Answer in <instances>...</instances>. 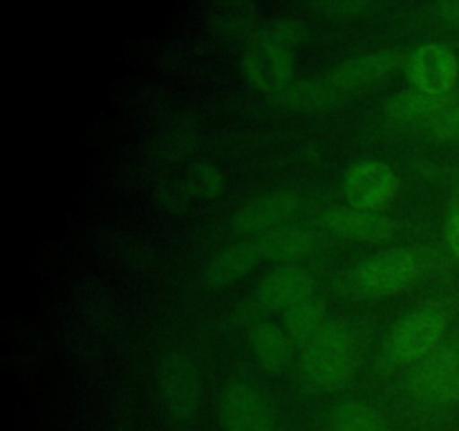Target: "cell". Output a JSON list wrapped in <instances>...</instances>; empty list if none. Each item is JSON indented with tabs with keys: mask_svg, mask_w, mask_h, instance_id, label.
Listing matches in <instances>:
<instances>
[{
	"mask_svg": "<svg viewBox=\"0 0 459 431\" xmlns=\"http://www.w3.org/2000/svg\"><path fill=\"white\" fill-rule=\"evenodd\" d=\"M354 357V335L348 323L330 321L305 344L303 373L316 389H341L352 380L357 368Z\"/></svg>",
	"mask_w": 459,
	"mask_h": 431,
	"instance_id": "cell-1",
	"label": "cell"
},
{
	"mask_svg": "<svg viewBox=\"0 0 459 431\" xmlns=\"http://www.w3.org/2000/svg\"><path fill=\"white\" fill-rule=\"evenodd\" d=\"M426 256L420 250H385L354 268V286L361 295L388 296L408 290L424 277Z\"/></svg>",
	"mask_w": 459,
	"mask_h": 431,
	"instance_id": "cell-2",
	"label": "cell"
},
{
	"mask_svg": "<svg viewBox=\"0 0 459 431\" xmlns=\"http://www.w3.org/2000/svg\"><path fill=\"white\" fill-rule=\"evenodd\" d=\"M444 326H446L444 314L433 308L417 310L403 317L390 332L388 344H385L390 362L412 364L429 357L437 341L442 339Z\"/></svg>",
	"mask_w": 459,
	"mask_h": 431,
	"instance_id": "cell-3",
	"label": "cell"
},
{
	"mask_svg": "<svg viewBox=\"0 0 459 431\" xmlns=\"http://www.w3.org/2000/svg\"><path fill=\"white\" fill-rule=\"evenodd\" d=\"M406 75L417 92L446 97L457 84L459 63L446 45L426 43L411 54Z\"/></svg>",
	"mask_w": 459,
	"mask_h": 431,
	"instance_id": "cell-4",
	"label": "cell"
},
{
	"mask_svg": "<svg viewBox=\"0 0 459 431\" xmlns=\"http://www.w3.org/2000/svg\"><path fill=\"white\" fill-rule=\"evenodd\" d=\"M220 420L227 431H273L263 395L247 382H229L220 395Z\"/></svg>",
	"mask_w": 459,
	"mask_h": 431,
	"instance_id": "cell-5",
	"label": "cell"
},
{
	"mask_svg": "<svg viewBox=\"0 0 459 431\" xmlns=\"http://www.w3.org/2000/svg\"><path fill=\"white\" fill-rule=\"evenodd\" d=\"M397 187V173L384 162H361L345 175V196L354 209H381L393 200Z\"/></svg>",
	"mask_w": 459,
	"mask_h": 431,
	"instance_id": "cell-6",
	"label": "cell"
},
{
	"mask_svg": "<svg viewBox=\"0 0 459 431\" xmlns=\"http://www.w3.org/2000/svg\"><path fill=\"white\" fill-rule=\"evenodd\" d=\"M245 75L255 88L264 92H281L290 85L294 61L287 45L273 43V40H260L254 49L245 54Z\"/></svg>",
	"mask_w": 459,
	"mask_h": 431,
	"instance_id": "cell-7",
	"label": "cell"
},
{
	"mask_svg": "<svg viewBox=\"0 0 459 431\" xmlns=\"http://www.w3.org/2000/svg\"><path fill=\"white\" fill-rule=\"evenodd\" d=\"M161 398H164L166 409L179 420H186L193 416L197 402H200V377L188 359L169 357L161 366L160 375Z\"/></svg>",
	"mask_w": 459,
	"mask_h": 431,
	"instance_id": "cell-8",
	"label": "cell"
},
{
	"mask_svg": "<svg viewBox=\"0 0 459 431\" xmlns=\"http://www.w3.org/2000/svg\"><path fill=\"white\" fill-rule=\"evenodd\" d=\"M399 63L397 52H368L361 57H354L350 61L341 63L339 67L327 72L325 81L336 94L350 92V90L363 88V85L372 84V81L381 79L388 75L394 66Z\"/></svg>",
	"mask_w": 459,
	"mask_h": 431,
	"instance_id": "cell-9",
	"label": "cell"
},
{
	"mask_svg": "<svg viewBox=\"0 0 459 431\" xmlns=\"http://www.w3.org/2000/svg\"><path fill=\"white\" fill-rule=\"evenodd\" d=\"M314 296L312 274L300 268H281L263 278L258 287V299L267 308H294L305 299Z\"/></svg>",
	"mask_w": 459,
	"mask_h": 431,
	"instance_id": "cell-10",
	"label": "cell"
},
{
	"mask_svg": "<svg viewBox=\"0 0 459 431\" xmlns=\"http://www.w3.org/2000/svg\"><path fill=\"white\" fill-rule=\"evenodd\" d=\"M299 209V198L290 191H273L247 202L236 216V227L240 232H272L276 224L290 218Z\"/></svg>",
	"mask_w": 459,
	"mask_h": 431,
	"instance_id": "cell-11",
	"label": "cell"
},
{
	"mask_svg": "<svg viewBox=\"0 0 459 431\" xmlns=\"http://www.w3.org/2000/svg\"><path fill=\"white\" fill-rule=\"evenodd\" d=\"M459 368V355L455 348H442L437 353H430L429 357L417 364L412 373L411 389L417 398L426 400H444L448 384L455 377Z\"/></svg>",
	"mask_w": 459,
	"mask_h": 431,
	"instance_id": "cell-12",
	"label": "cell"
},
{
	"mask_svg": "<svg viewBox=\"0 0 459 431\" xmlns=\"http://www.w3.org/2000/svg\"><path fill=\"white\" fill-rule=\"evenodd\" d=\"M325 224L336 236L350 238V241L377 242L385 241L393 233V223L385 216H379L377 211L354 209V207L327 211Z\"/></svg>",
	"mask_w": 459,
	"mask_h": 431,
	"instance_id": "cell-13",
	"label": "cell"
},
{
	"mask_svg": "<svg viewBox=\"0 0 459 431\" xmlns=\"http://www.w3.org/2000/svg\"><path fill=\"white\" fill-rule=\"evenodd\" d=\"M260 260V250L255 242H240L220 251L206 268V281L211 286H229L245 277Z\"/></svg>",
	"mask_w": 459,
	"mask_h": 431,
	"instance_id": "cell-14",
	"label": "cell"
},
{
	"mask_svg": "<svg viewBox=\"0 0 459 431\" xmlns=\"http://www.w3.org/2000/svg\"><path fill=\"white\" fill-rule=\"evenodd\" d=\"M260 256L267 259H299L314 247V233L303 227H276L260 233L255 241Z\"/></svg>",
	"mask_w": 459,
	"mask_h": 431,
	"instance_id": "cell-15",
	"label": "cell"
},
{
	"mask_svg": "<svg viewBox=\"0 0 459 431\" xmlns=\"http://www.w3.org/2000/svg\"><path fill=\"white\" fill-rule=\"evenodd\" d=\"M290 339L291 337L273 323H258L251 330V346H254L255 357L269 371H278L290 362Z\"/></svg>",
	"mask_w": 459,
	"mask_h": 431,
	"instance_id": "cell-16",
	"label": "cell"
},
{
	"mask_svg": "<svg viewBox=\"0 0 459 431\" xmlns=\"http://www.w3.org/2000/svg\"><path fill=\"white\" fill-rule=\"evenodd\" d=\"M323 326H325V301L318 296H309L303 303L294 305L285 312L287 335L296 341L307 344L321 332Z\"/></svg>",
	"mask_w": 459,
	"mask_h": 431,
	"instance_id": "cell-17",
	"label": "cell"
},
{
	"mask_svg": "<svg viewBox=\"0 0 459 431\" xmlns=\"http://www.w3.org/2000/svg\"><path fill=\"white\" fill-rule=\"evenodd\" d=\"M332 431H390L388 422L368 402H343L334 409Z\"/></svg>",
	"mask_w": 459,
	"mask_h": 431,
	"instance_id": "cell-18",
	"label": "cell"
},
{
	"mask_svg": "<svg viewBox=\"0 0 459 431\" xmlns=\"http://www.w3.org/2000/svg\"><path fill=\"white\" fill-rule=\"evenodd\" d=\"M442 108H446V97H433V94L412 90V92H402L390 99L388 106H385V112L397 124H408V121H417L435 115Z\"/></svg>",
	"mask_w": 459,
	"mask_h": 431,
	"instance_id": "cell-19",
	"label": "cell"
},
{
	"mask_svg": "<svg viewBox=\"0 0 459 431\" xmlns=\"http://www.w3.org/2000/svg\"><path fill=\"white\" fill-rule=\"evenodd\" d=\"M188 184H191L193 193L209 198V196H215V193L220 191V187H222V175H220L213 166L202 164L193 171Z\"/></svg>",
	"mask_w": 459,
	"mask_h": 431,
	"instance_id": "cell-20",
	"label": "cell"
},
{
	"mask_svg": "<svg viewBox=\"0 0 459 431\" xmlns=\"http://www.w3.org/2000/svg\"><path fill=\"white\" fill-rule=\"evenodd\" d=\"M433 135L437 139H446V142H457L459 139V108L444 112L433 126Z\"/></svg>",
	"mask_w": 459,
	"mask_h": 431,
	"instance_id": "cell-21",
	"label": "cell"
},
{
	"mask_svg": "<svg viewBox=\"0 0 459 431\" xmlns=\"http://www.w3.org/2000/svg\"><path fill=\"white\" fill-rule=\"evenodd\" d=\"M366 7L363 3H330V4H321V9H325V12H336L341 13V16H345V13H357L361 12V9Z\"/></svg>",
	"mask_w": 459,
	"mask_h": 431,
	"instance_id": "cell-22",
	"label": "cell"
},
{
	"mask_svg": "<svg viewBox=\"0 0 459 431\" xmlns=\"http://www.w3.org/2000/svg\"><path fill=\"white\" fill-rule=\"evenodd\" d=\"M448 242H451L453 251L459 256V209L448 220Z\"/></svg>",
	"mask_w": 459,
	"mask_h": 431,
	"instance_id": "cell-23",
	"label": "cell"
},
{
	"mask_svg": "<svg viewBox=\"0 0 459 431\" xmlns=\"http://www.w3.org/2000/svg\"><path fill=\"white\" fill-rule=\"evenodd\" d=\"M439 12H442L446 18H451V21H459V0H453V3H444L442 7H439Z\"/></svg>",
	"mask_w": 459,
	"mask_h": 431,
	"instance_id": "cell-24",
	"label": "cell"
},
{
	"mask_svg": "<svg viewBox=\"0 0 459 431\" xmlns=\"http://www.w3.org/2000/svg\"><path fill=\"white\" fill-rule=\"evenodd\" d=\"M444 400H459V368H457L455 377L451 380V384H448L446 393H444Z\"/></svg>",
	"mask_w": 459,
	"mask_h": 431,
	"instance_id": "cell-25",
	"label": "cell"
},
{
	"mask_svg": "<svg viewBox=\"0 0 459 431\" xmlns=\"http://www.w3.org/2000/svg\"><path fill=\"white\" fill-rule=\"evenodd\" d=\"M117 431H124V429H117Z\"/></svg>",
	"mask_w": 459,
	"mask_h": 431,
	"instance_id": "cell-26",
	"label": "cell"
}]
</instances>
